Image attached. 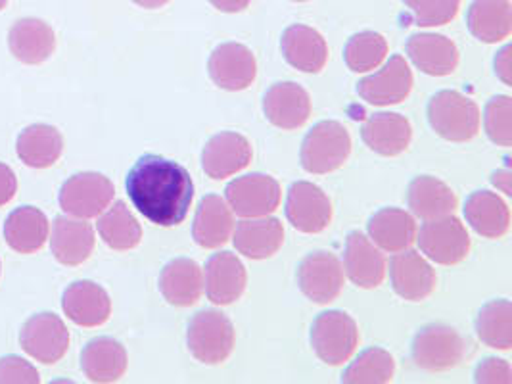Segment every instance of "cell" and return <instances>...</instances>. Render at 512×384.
I'll return each mask as SVG.
<instances>
[{
  "label": "cell",
  "instance_id": "obj_8",
  "mask_svg": "<svg viewBox=\"0 0 512 384\" xmlns=\"http://www.w3.org/2000/svg\"><path fill=\"white\" fill-rule=\"evenodd\" d=\"M420 250L432 262L440 265L461 264L470 252V237L461 219L453 216L428 219L420 227Z\"/></svg>",
  "mask_w": 512,
  "mask_h": 384
},
{
  "label": "cell",
  "instance_id": "obj_46",
  "mask_svg": "<svg viewBox=\"0 0 512 384\" xmlns=\"http://www.w3.org/2000/svg\"><path fill=\"white\" fill-rule=\"evenodd\" d=\"M211 6L217 8L219 12H225V14H236V12H242L250 6L252 0H210Z\"/></svg>",
  "mask_w": 512,
  "mask_h": 384
},
{
  "label": "cell",
  "instance_id": "obj_5",
  "mask_svg": "<svg viewBox=\"0 0 512 384\" xmlns=\"http://www.w3.org/2000/svg\"><path fill=\"white\" fill-rule=\"evenodd\" d=\"M359 344V327L346 312L330 310L317 315L311 325V346L326 365H342L350 360Z\"/></svg>",
  "mask_w": 512,
  "mask_h": 384
},
{
  "label": "cell",
  "instance_id": "obj_32",
  "mask_svg": "<svg viewBox=\"0 0 512 384\" xmlns=\"http://www.w3.org/2000/svg\"><path fill=\"white\" fill-rule=\"evenodd\" d=\"M16 152L18 158L29 168H52L64 152L62 133L56 127L45 123L29 125L16 141Z\"/></svg>",
  "mask_w": 512,
  "mask_h": 384
},
{
  "label": "cell",
  "instance_id": "obj_7",
  "mask_svg": "<svg viewBox=\"0 0 512 384\" xmlns=\"http://www.w3.org/2000/svg\"><path fill=\"white\" fill-rule=\"evenodd\" d=\"M114 194V183L106 175L83 171L71 175L62 185L58 202L66 214L79 219H91L100 216L110 206Z\"/></svg>",
  "mask_w": 512,
  "mask_h": 384
},
{
  "label": "cell",
  "instance_id": "obj_13",
  "mask_svg": "<svg viewBox=\"0 0 512 384\" xmlns=\"http://www.w3.org/2000/svg\"><path fill=\"white\" fill-rule=\"evenodd\" d=\"M208 72L219 89L244 91L256 81V56L246 45L223 43L211 52Z\"/></svg>",
  "mask_w": 512,
  "mask_h": 384
},
{
  "label": "cell",
  "instance_id": "obj_22",
  "mask_svg": "<svg viewBox=\"0 0 512 384\" xmlns=\"http://www.w3.org/2000/svg\"><path fill=\"white\" fill-rule=\"evenodd\" d=\"M234 248L250 260H267L284 244V229L277 217H246L233 231Z\"/></svg>",
  "mask_w": 512,
  "mask_h": 384
},
{
  "label": "cell",
  "instance_id": "obj_18",
  "mask_svg": "<svg viewBox=\"0 0 512 384\" xmlns=\"http://www.w3.org/2000/svg\"><path fill=\"white\" fill-rule=\"evenodd\" d=\"M246 267L233 252L213 254L204 271L206 296L215 306H229L242 298L246 290Z\"/></svg>",
  "mask_w": 512,
  "mask_h": 384
},
{
  "label": "cell",
  "instance_id": "obj_34",
  "mask_svg": "<svg viewBox=\"0 0 512 384\" xmlns=\"http://www.w3.org/2000/svg\"><path fill=\"white\" fill-rule=\"evenodd\" d=\"M369 235L378 248L397 254L417 240V223L399 208H384L369 219Z\"/></svg>",
  "mask_w": 512,
  "mask_h": 384
},
{
  "label": "cell",
  "instance_id": "obj_45",
  "mask_svg": "<svg viewBox=\"0 0 512 384\" xmlns=\"http://www.w3.org/2000/svg\"><path fill=\"white\" fill-rule=\"evenodd\" d=\"M495 73H497V77H499L505 85L511 87V47H509V45L495 56Z\"/></svg>",
  "mask_w": 512,
  "mask_h": 384
},
{
  "label": "cell",
  "instance_id": "obj_28",
  "mask_svg": "<svg viewBox=\"0 0 512 384\" xmlns=\"http://www.w3.org/2000/svg\"><path fill=\"white\" fill-rule=\"evenodd\" d=\"M81 369L91 383H116L127 371V352L110 336L94 338L81 352Z\"/></svg>",
  "mask_w": 512,
  "mask_h": 384
},
{
  "label": "cell",
  "instance_id": "obj_24",
  "mask_svg": "<svg viewBox=\"0 0 512 384\" xmlns=\"http://www.w3.org/2000/svg\"><path fill=\"white\" fill-rule=\"evenodd\" d=\"M407 56L419 68L420 72L434 77L451 75L459 66L457 45L436 33H419L413 35L407 45Z\"/></svg>",
  "mask_w": 512,
  "mask_h": 384
},
{
  "label": "cell",
  "instance_id": "obj_11",
  "mask_svg": "<svg viewBox=\"0 0 512 384\" xmlns=\"http://www.w3.org/2000/svg\"><path fill=\"white\" fill-rule=\"evenodd\" d=\"M344 265L330 252H313L298 267V287L315 304L336 300L344 288Z\"/></svg>",
  "mask_w": 512,
  "mask_h": 384
},
{
  "label": "cell",
  "instance_id": "obj_27",
  "mask_svg": "<svg viewBox=\"0 0 512 384\" xmlns=\"http://www.w3.org/2000/svg\"><path fill=\"white\" fill-rule=\"evenodd\" d=\"M361 137L376 154L394 158L409 148L413 129L407 118L392 112H380L363 123Z\"/></svg>",
  "mask_w": 512,
  "mask_h": 384
},
{
  "label": "cell",
  "instance_id": "obj_37",
  "mask_svg": "<svg viewBox=\"0 0 512 384\" xmlns=\"http://www.w3.org/2000/svg\"><path fill=\"white\" fill-rule=\"evenodd\" d=\"M478 338L495 350L512 348V306L509 300H493L486 304L476 319Z\"/></svg>",
  "mask_w": 512,
  "mask_h": 384
},
{
  "label": "cell",
  "instance_id": "obj_51",
  "mask_svg": "<svg viewBox=\"0 0 512 384\" xmlns=\"http://www.w3.org/2000/svg\"><path fill=\"white\" fill-rule=\"evenodd\" d=\"M0 275H2V264H0Z\"/></svg>",
  "mask_w": 512,
  "mask_h": 384
},
{
  "label": "cell",
  "instance_id": "obj_3",
  "mask_svg": "<svg viewBox=\"0 0 512 384\" xmlns=\"http://www.w3.org/2000/svg\"><path fill=\"white\" fill-rule=\"evenodd\" d=\"M350 154L348 129L338 121H321L303 139L300 160L307 173L326 175L342 168Z\"/></svg>",
  "mask_w": 512,
  "mask_h": 384
},
{
  "label": "cell",
  "instance_id": "obj_41",
  "mask_svg": "<svg viewBox=\"0 0 512 384\" xmlns=\"http://www.w3.org/2000/svg\"><path fill=\"white\" fill-rule=\"evenodd\" d=\"M411 10L415 24L420 27H438L449 24L461 6V0H403Z\"/></svg>",
  "mask_w": 512,
  "mask_h": 384
},
{
  "label": "cell",
  "instance_id": "obj_35",
  "mask_svg": "<svg viewBox=\"0 0 512 384\" xmlns=\"http://www.w3.org/2000/svg\"><path fill=\"white\" fill-rule=\"evenodd\" d=\"M407 202L411 212L424 221L451 216L457 208V196L451 187L430 175H420L411 181Z\"/></svg>",
  "mask_w": 512,
  "mask_h": 384
},
{
  "label": "cell",
  "instance_id": "obj_2",
  "mask_svg": "<svg viewBox=\"0 0 512 384\" xmlns=\"http://www.w3.org/2000/svg\"><path fill=\"white\" fill-rule=\"evenodd\" d=\"M428 121L445 141L466 143L480 131V108L459 91H440L430 98Z\"/></svg>",
  "mask_w": 512,
  "mask_h": 384
},
{
  "label": "cell",
  "instance_id": "obj_17",
  "mask_svg": "<svg viewBox=\"0 0 512 384\" xmlns=\"http://www.w3.org/2000/svg\"><path fill=\"white\" fill-rule=\"evenodd\" d=\"M390 279L397 296L409 302L426 300L436 288V273L419 252L401 250L390 262Z\"/></svg>",
  "mask_w": 512,
  "mask_h": 384
},
{
  "label": "cell",
  "instance_id": "obj_23",
  "mask_svg": "<svg viewBox=\"0 0 512 384\" xmlns=\"http://www.w3.org/2000/svg\"><path fill=\"white\" fill-rule=\"evenodd\" d=\"M344 271L357 287H380L386 275V260L374 246L373 240L367 239L359 231H353L346 239Z\"/></svg>",
  "mask_w": 512,
  "mask_h": 384
},
{
  "label": "cell",
  "instance_id": "obj_14",
  "mask_svg": "<svg viewBox=\"0 0 512 384\" xmlns=\"http://www.w3.org/2000/svg\"><path fill=\"white\" fill-rule=\"evenodd\" d=\"M413 89V73L403 56H392L382 70L365 77L357 85V93L373 106H390L405 100Z\"/></svg>",
  "mask_w": 512,
  "mask_h": 384
},
{
  "label": "cell",
  "instance_id": "obj_44",
  "mask_svg": "<svg viewBox=\"0 0 512 384\" xmlns=\"http://www.w3.org/2000/svg\"><path fill=\"white\" fill-rule=\"evenodd\" d=\"M18 192V179L12 168L0 162V208L6 206Z\"/></svg>",
  "mask_w": 512,
  "mask_h": 384
},
{
  "label": "cell",
  "instance_id": "obj_26",
  "mask_svg": "<svg viewBox=\"0 0 512 384\" xmlns=\"http://www.w3.org/2000/svg\"><path fill=\"white\" fill-rule=\"evenodd\" d=\"M234 231L233 210L229 208L227 200L217 194H208L200 200L194 223H192V237L202 248H219L231 239Z\"/></svg>",
  "mask_w": 512,
  "mask_h": 384
},
{
  "label": "cell",
  "instance_id": "obj_6",
  "mask_svg": "<svg viewBox=\"0 0 512 384\" xmlns=\"http://www.w3.org/2000/svg\"><path fill=\"white\" fill-rule=\"evenodd\" d=\"M465 338L449 325L432 323L422 327L413 340V361L417 367L438 373L457 367L466 356Z\"/></svg>",
  "mask_w": 512,
  "mask_h": 384
},
{
  "label": "cell",
  "instance_id": "obj_42",
  "mask_svg": "<svg viewBox=\"0 0 512 384\" xmlns=\"http://www.w3.org/2000/svg\"><path fill=\"white\" fill-rule=\"evenodd\" d=\"M39 371L20 356L0 358V384H39Z\"/></svg>",
  "mask_w": 512,
  "mask_h": 384
},
{
  "label": "cell",
  "instance_id": "obj_31",
  "mask_svg": "<svg viewBox=\"0 0 512 384\" xmlns=\"http://www.w3.org/2000/svg\"><path fill=\"white\" fill-rule=\"evenodd\" d=\"M4 239L18 254L39 252L47 244V216L35 206L16 208L4 221Z\"/></svg>",
  "mask_w": 512,
  "mask_h": 384
},
{
  "label": "cell",
  "instance_id": "obj_25",
  "mask_svg": "<svg viewBox=\"0 0 512 384\" xmlns=\"http://www.w3.org/2000/svg\"><path fill=\"white\" fill-rule=\"evenodd\" d=\"M8 47L22 64L37 66L47 62L56 50L54 29L37 18H24L10 27Z\"/></svg>",
  "mask_w": 512,
  "mask_h": 384
},
{
  "label": "cell",
  "instance_id": "obj_40",
  "mask_svg": "<svg viewBox=\"0 0 512 384\" xmlns=\"http://www.w3.org/2000/svg\"><path fill=\"white\" fill-rule=\"evenodd\" d=\"M484 125L491 143L509 148L512 144V100L511 96H493L486 104Z\"/></svg>",
  "mask_w": 512,
  "mask_h": 384
},
{
  "label": "cell",
  "instance_id": "obj_43",
  "mask_svg": "<svg viewBox=\"0 0 512 384\" xmlns=\"http://www.w3.org/2000/svg\"><path fill=\"white\" fill-rule=\"evenodd\" d=\"M474 381L478 384H511V365L509 361L488 358L476 367Z\"/></svg>",
  "mask_w": 512,
  "mask_h": 384
},
{
  "label": "cell",
  "instance_id": "obj_36",
  "mask_svg": "<svg viewBox=\"0 0 512 384\" xmlns=\"http://www.w3.org/2000/svg\"><path fill=\"white\" fill-rule=\"evenodd\" d=\"M98 235L112 250L127 252L137 248L142 240V227L137 217L131 214L125 202L117 200L114 206L102 214L96 223Z\"/></svg>",
  "mask_w": 512,
  "mask_h": 384
},
{
  "label": "cell",
  "instance_id": "obj_39",
  "mask_svg": "<svg viewBox=\"0 0 512 384\" xmlns=\"http://www.w3.org/2000/svg\"><path fill=\"white\" fill-rule=\"evenodd\" d=\"M388 54V43L380 33H355L344 48V62L351 72L365 73L376 70Z\"/></svg>",
  "mask_w": 512,
  "mask_h": 384
},
{
  "label": "cell",
  "instance_id": "obj_48",
  "mask_svg": "<svg viewBox=\"0 0 512 384\" xmlns=\"http://www.w3.org/2000/svg\"><path fill=\"white\" fill-rule=\"evenodd\" d=\"M140 8H146V10H156V8H162L167 2L171 0H133Z\"/></svg>",
  "mask_w": 512,
  "mask_h": 384
},
{
  "label": "cell",
  "instance_id": "obj_12",
  "mask_svg": "<svg viewBox=\"0 0 512 384\" xmlns=\"http://www.w3.org/2000/svg\"><path fill=\"white\" fill-rule=\"evenodd\" d=\"M284 212L292 227L307 235L325 231L332 221L330 198L309 181H298L290 187Z\"/></svg>",
  "mask_w": 512,
  "mask_h": 384
},
{
  "label": "cell",
  "instance_id": "obj_1",
  "mask_svg": "<svg viewBox=\"0 0 512 384\" xmlns=\"http://www.w3.org/2000/svg\"><path fill=\"white\" fill-rule=\"evenodd\" d=\"M125 187L133 206L160 227L183 223L194 198V185L187 169L154 154L140 158L129 171Z\"/></svg>",
  "mask_w": 512,
  "mask_h": 384
},
{
  "label": "cell",
  "instance_id": "obj_50",
  "mask_svg": "<svg viewBox=\"0 0 512 384\" xmlns=\"http://www.w3.org/2000/svg\"><path fill=\"white\" fill-rule=\"evenodd\" d=\"M292 2H307V0H292Z\"/></svg>",
  "mask_w": 512,
  "mask_h": 384
},
{
  "label": "cell",
  "instance_id": "obj_33",
  "mask_svg": "<svg viewBox=\"0 0 512 384\" xmlns=\"http://www.w3.org/2000/svg\"><path fill=\"white\" fill-rule=\"evenodd\" d=\"M468 31L482 43H499L512 31L511 0H474L466 14Z\"/></svg>",
  "mask_w": 512,
  "mask_h": 384
},
{
  "label": "cell",
  "instance_id": "obj_21",
  "mask_svg": "<svg viewBox=\"0 0 512 384\" xmlns=\"http://www.w3.org/2000/svg\"><path fill=\"white\" fill-rule=\"evenodd\" d=\"M284 60L303 73H319L328 60L325 37L309 25H290L280 39Z\"/></svg>",
  "mask_w": 512,
  "mask_h": 384
},
{
  "label": "cell",
  "instance_id": "obj_4",
  "mask_svg": "<svg viewBox=\"0 0 512 384\" xmlns=\"http://www.w3.org/2000/svg\"><path fill=\"white\" fill-rule=\"evenodd\" d=\"M233 323L217 310L198 312L188 323L187 344L190 354L206 365L229 360L234 350Z\"/></svg>",
  "mask_w": 512,
  "mask_h": 384
},
{
  "label": "cell",
  "instance_id": "obj_10",
  "mask_svg": "<svg viewBox=\"0 0 512 384\" xmlns=\"http://www.w3.org/2000/svg\"><path fill=\"white\" fill-rule=\"evenodd\" d=\"M277 179L263 173H250L234 179L225 189L229 208L240 217H265L273 214L280 204Z\"/></svg>",
  "mask_w": 512,
  "mask_h": 384
},
{
  "label": "cell",
  "instance_id": "obj_19",
  "mask_svg": "<svg viewBox=\"0 0 512 384\" xmlns=\"http://www.w3.org/2000/svg\"><path fill=\"white\" fill-rule=\"evenodd\" d=\"M62 308L68 319L79 327H100L112 315L108 292L93 281H75L64 290Z\"/></svg>",
  "mask_w": 512,
  "mask_h": 384
},
{
  "label": "cell",
  "instance_id": "obj_47",
  "mask_svg": "<svg viewBox=\"0 0 512 384\" xmlns=\"http://www.w3.org/2000/svg\"><path fill=\"white\" fill-rule=\"evenodd\" d=\"M491 181H493V185H495L497 189H501L507 196H511V171H509V169H499V171H495Z\"/></svg>",
  "mask_w": 512,
  "mask_h": 384
},
{
  "label": "cell",
  "instance_id": "obj_16",
  "mask_svg": "<svg viewBox=\"0 0 512 384\" xmlns=\"http://www.w3.org/2000/svg\"><path fill=\"white\" fill-rule=\"evenodd\" d=\"M263 112L275 127L282 131H294L309 120L311 98L298 83H275L263 96Z\"/></svg>",
  "mask_w": 512,
  "mask_h": 384
},
{
  "label": "cell",
  "instance_id": "obj_49",
  "mask_svg": "<svg viewBox=\"0 0 512 384\" xmlns=\"http://www.w3.org/2000/svg\"><path fill=\"white\" fill-rule=\"evenodd\" d=\"M6 4H8V0H0V12L6 8Z\"/></svg>",
  "mask_w": 512,
  "mask_h": 384
},
{
  "label": "cell",
  "instance_id": "obj_29",
  "mask_svg": "<svg viewBox=\"0 0 512 384\" xmlns=\"http://www.w3.org/2000/svg\"><path fill=\"white\" fill-rule=\"evenodd\" d=\"M204 290V273L200 265L188 258H177L165 265L160 273V292L177 308L194 306Z\"/></svg>",
  "mask_w": 512,
  "mask_h": 384
},
{
  "label": "cell",
  "instance_id": "obj_38",
  "mask_svg": "<svg viewBox=\"0 0 512 384\" xmlns=\"http://www.w3.org/2000/svg\"><path fill=\"white\" fill-rule=\"evenodd\" d=\"M396 373V361L384 348H369L357 356V360L342 375L346 384L392 383Z\"/></svg>",
  "mask_w": 512,
  "mask_h": 384
},
{
  "label": "cell",
  "instance_id": "obj_30",
  "mask_svg": "<svg viewBox=\"0 0 512 384\" xmlns=\"http://www.w3.org/2000/svg\"><path fill=\"white\" fill-rule=\"evenodd\" d=\"M465 217L470 227L486 239H501L511 227L509 206L495 192H472L466 198Z\"/></svg>",
  "mask_w": 512,
  "mask_h": 384
},
{
  "label": "cell",
  "instance_id": "obj_20",
  "mask_svg": "<svg viewBox=\"0 0 512 384\" xmlns=\"http://www.w3.org/2000/svg\"><path fill=\"white\" fill-rule=\"evenodd\" d=\"M93 227L83 219L58 216L52 223L50 250L56 262L68 267L85 264L94 250Z\"/></svg>",
  "mask_w": 512,
  "mask_h": 384
},
{
  "label": "cell",
  "instance_id": "obj_15",
  "mask_svg": "<svg viewBox=\"0 0 512 384\" xmlns=\"http://www.w3.org/2000/svg\"><path fill=\"white\" fill-rule=\"evenodd\" d=\"M252 156H254L252 144L244 135L233 133V131H223V133L211 137L204 146L202 169L211 179L221 181L225 177H231L234 173L248 168L252 162Z\"/></svg>",
  "mask_w": 512,
  "mask_h": 384
},
{
  "label": "cell",
  "instance_id": "obj_9",
  "mask_svg": "<svg viewBox=\"0 0 512 384\" xmlns=\"http://www.w3.org/2000/svg\"><path fill=\"white\" fill-rule=\"evenodd\" d=\"M20 346L33 360L52 365L66 356L70 331L56 313H37L25 321L20 331Z\"/></svg>",
  "mask_w": 512,
  "mask_h": 384
}]
</instances>
